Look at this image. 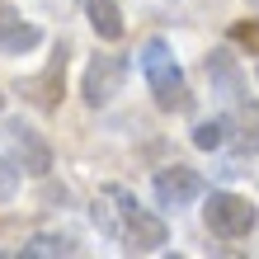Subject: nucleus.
Wrapping results in <instances>:
<instances>
[{
    "instance_id": "obj_1",
    "label": "nucleus",
    "mask_w": 259,
    "mask_h": 259,
    "mask_svg": "<svg viewBox=\"0 0 259 259\" xmlns=\"http://www.w3.org/2000/svg\"><path fill=\"white\" fill-rule=\"evenodd\" d=\"M142 75H146L151 95H156V104H160L165 113H170V109H189L184 71H179V62H175V52H170L165 38H151L146 48H142Z\"/></svg>"
},
{
    "instance_id": "obj_7",
    "label": "nucleus",
    "mask_w": 259,
    "mask_h": 259,
    "mask_svg": "<svg viewBox=\"0 0 259 259\" xmlns=\"http://www.w3.org/2000/svg\"><path fill=\"white\" fill-rule=\"evenodd\" d=\"M207 80H212V90H222L226 99H245V75H240V66H236V57L226 52V48H217L207 57Z\"/></svg>"
},
{
    "instance_id": "obj_2",
    "label": "nucleus",
    "mask_w": 259,
    "mask_h": 259,
    "mask_svg": "<svg viewBox=\"0 0 259 259\" xmlns=\"http://www.w3.org/2000/svg\"><path fill=\"white\" fill-rule=\"evenodd\" d=\"M109 198L118 203V236H123V245H127V250L151 254V250H160L165 240H170V226H165L156 212H146L127 189H109Z\"/></svg>"
},
{
    "instance_id": "obj_8",
    "label": "nucleus",
    "mask_w": 259,
    "mask_h": 259,
    "mask_svg": "<svg viewBox=\"0 0 259 259\" xmlns=\"http://www.w3.org/2000/svg\"><path fill=\"white\" fill-rule=\"evenodd\" d=\"M62 75H66V52H57V57H52V66L42 71V75H33V80H19V90L38 104V109H57V95H62Z\"/></svg>"
},
{
    "instance_id": "obj_15",
    "label": "nucleus",
    "mask_w": 259,
    "mask_h": 259,
    "mask_svg": "<svg viewBox=\"0 0 259 259\" xmlns=\"http://www.w3.org/2000/svg\"><path fill=\"white\" fill-rule=\"evenodd\" d=\"M0 113H5V95H0Z\"/></svg>"
},
{
    "instance_id": "obj_4",
    "label": "nucleus",
    "mask_w": 259,
    "mask_h": 259,
    "mask_svg": "<svg viewBox=\"0 0 259 259\" xmlns=\"http://www.w3.org/2000/svg\"><path fill=\"white\" fill-rule=\"evenodd\" d=\"M5 142H10V156L19 160V170L24 175H48L52 170V146L42 142V132L38 127H28L24 118H10L5 123Z\"/></svg>"
},
{
    "instance_id": "obj_14",
    "label": "nucleus",
    "mask_w": 259,
    "mask_h": 259,
    "mask_svg": "<svg viewBox=\"0 0 259 259\" xmlns=\"http://www.w3.org/2000/svg\"><path fill=\"white\" fill-rule=\"evenodd\" d=\"M14 189H19V160H5V156H0V203L14 198Z\"/></svg>"
},
{
    "instance_id": "obj_9",
    "label": "nucleus",
    "mask_w": 259,
    "mask_h": 259,
    "mask_svg": "<svg viewBox=\"0 0 259 259\" xmlns=\"http://www.w3.org/2000/svg\"><path fill=\"white\" fill-rule=\"evenodd\" d=\"M38 42H42L38 24H24V19H14V14H0V57H24V52H33Z\"/></svg>"
},
{
    "instance_id": "obj_17",
    "label": "nucleus",
    "mask_w": 259,
    "mask_h": 259,
    "mask_svg": "<svg viewBox=\"0 0 259 259\" xmlns=\"http://www.w3.org/2000/svg\"><path fill=\"white\" fill-rule=\"evenodd\" d=\"M254 71H259V66H254Z\"/></svg>"
},
{
    "instance_id": "obj_13",
    "label": "nucleus",
    "mask_w": 259,
    "mask_h": 259,
    "mask_svg": "<svg viewBox=\"0 0 259 259\" xmlns=\"http://www.w3.org/2000/svg\"><path fill=\"white\" fill-rule=\"evenodd\" d=\"M226 132H231L226 118H207V123L193 127V146H198V151H217V146L226 142Z\"/></svg>"
},
{
    "instance_id": "obj_5",
    "label": "nucleus",
    "mask_w": 259,
    "mask_h": 259,
    "mask_svg": "<svg viewBox=\"0 0 259 259\" xmlns=\"http://www.w3.org/2000/svg\"><path fill=\"white\" fill-rule=\"evenodd\" d=\"M123 80H127V62H123V57H95V62L85 66L80 95H85L90 109H104V104L123 90Z\"/></svg>"
},
{
    "instance_id": "obj_3",
    "label": "nucleus",
    "mask_w": 259,
    "mask_h": 259,
    "mask_svg": "<svg viewBox=\"0 0 259 259\" xmlns=\"http://www.w3.org/2000/svg\"><path fill=\"white\" fill-rule=\"evenodd\" d=\"M203 217H207V231L222 236V240L250 236V226L259 222L254 207H250V198H240V193H212L207 207H203Z\"/></svg>"
},
{
    "instance_id": "obj_6",
    "label": "nucleus",
    "mask_w": 259,
    "mask_h": 259,
    "mask_svg": "<svg viewBox=\"0 0 259 259\" xmlns=\"http://www.w3.org/2000/svg\"><path fill=\"white\" fill-rule=\"evenodd\" d=\"M156 198H160V207H189L203 198V179L189 165H165L156 175Z\"/></svg>"
},
{
    "instance_id": "obj_10",
    "label": "nucleus",
    "mask_w": 259,
    "mask_h": 259,
    "mask_svg": "<svg viewBox=\"0 0 259 259\" xmlns=\"http://www.w3.org/2000/svg\"><path fill=\"white\" fill-rule=\"evenodd\" d=\"M90 24H95V33L104 42H118V38H123V10H118L113 0H90Z\"/></svg>"
},
{
    "instance_id": "obj_11",
    "label": "nucleus",
    "mask_w": 259,
    "mask_h": 259,
    "mask_svg": "<svg viewBox=\"0 0 259 259\" xmlns=\"http://www.w3.org/2000/svg\"><path fill=\"white\" fill-rule=\"evenodd\" d=\"M57 254H75V240L71 236H28L19 259H57Z\"/></svg>"
},
{
    "instance_id": "obj_16",
    "label": "nucleus",
    "mask_w": 259,
    "mask_h": 259,
    "mask_svg": "<svg viewBox=\"0 0 259 259\" xmlns=\"http://www.w3.org/2000/svg\"><path fill=\"white\" fill-rule=\"evenodd\" d=\"M250 5H254V10H259V0H250Z\"/></svg>"
},
{
    "instance_id": "obj_12",
    "label": "nucleus",
    "mask_w": 259,
    "mask_h": 259,
    "mask_svg": "<svg viewBox=\"0 0 259 259\" xmlns=\"http://www.w3.org/2000/svg\"><path fill=\"white\" fill-rule=\"evenodd\" d=\"M236 151H240V156H259V104H245V109H240Z\"/></svg>"
}]
</instances>
